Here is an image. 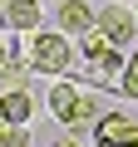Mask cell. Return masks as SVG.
<instances>
[{
  "label": "cell",
  "mask_w": 138,
  "mask_h": 147,
  "mask_svg": "<svg viewBox=\"0 0 138 147\" xmlns=\"http://www.w3.org/2000/svg\"><path fill=\"white\" fill-rule=\"evenodd\" d=\"M123 59H128V49L109 44L99 25H94L89 34H79V69H84V79H89L94 88H118V79H123Z\"/></svg>",
  "instance_id": "6da1fadb"
},
{
  "label": "cell",
  "mask_w": 138,
  "mask_h": 147,
  "mask_svg": "<svg viewBox=\"0 0 138 147\" xmlns=\"http://www.w3.org/2000/svg\"><path fill=\"white\" fill-rule=\"evenodd\" d=\"M133 15H138V10H133Z\"/></svg>",
  "instance_id": "5bb4252c"
},
{
  "label": "cell",
  "mask_w": 138,
  "mask_h": 147,
  "mask_svg": "<svg viewBox=\"0 0 138 147\" xmlns=\"http://www.w3.org/2000/svg\"><path fill=\"white\" fill-rule=\"evenodd\" d=\"M49 118H59L64 127H84V123H99V98H89L74 79H59L49 84Z\"/></svg>",
  "instance_id": "3957f363"
},
{
  "label": "cell",
  "mask_w": 138,
  "mask_h": 147,
  "mask_svg": "<svg viewBox=\"0 0 138 147\" xmlns=\"http://www.w3.org/2000/svg\"><path fill=\"white\" fill-rule=\"evenodd\" d=\"M5 34H10V30H5V25H0V69H5V64H10V39H5Z\"/></svg>",
  "instance_id": "8fae6325"
},
{
  "label": "cell",
  "mask_w": 138,
  "mask_h": 147,
  "mask_svg": "<svg viewBox=\"0 0 138 147\" xmlns=\"http://www.w3.org/2000/svg\"><path fill=\"white\" fill-rule=\"evenodd\" d=\"M94 147H138V123L128 113H99L94 123Z\"/></svg>",
  "instance_id": "5b68a950"
},
{
  "label": "cell",
  "mask_w": 138,
  "mask_h": 147,
  "mask_svg": "<svg viewBox=\"0 0 138 147\" xmlns=\"http://www.w3.org/2000/svg\"><path fill=\"white\" fill-rule=\"evenodd\" d=\"M25 39H30L25 64H30L35 74L59 79L69 64H79V54H74V44H69V34H64V30H35V34H25Z\"/></svg>",
  "instance_id": "7a4b0ae2"
},
{
  "label": "cell",
  "mask_w": 138,
  "mask_h": 147,
  "mask_svg": "<svg viewBox=\"0 0 138 147\" xmlns=\"http://www.w3.org/2000/svg\"><path fill=\"white\" fill-rule=\"evenodd\" d=\"M0 147H30V127H20L0 113Z\"/></svg>",
  "instance_id": "30bf717a"
},
{
  "label": "cell",
  "mask_w": 138,
  "mask_h": 147,
  "mask_svg": "<svg viewBox=\"0 0 138 147\" xmlns=\"http://www.w3.org/2000/svg\"><path fill=\"white\" fill-rule=\"evenodd\" d=\"M0 113H5L10 123H20V127H30V118H35V93H30L25 84L0 88Z\"/></svg>",
  "instance_id": "ba28073f"
},
{
  "label": "cell",
  "mask_w": 138,
  "mask_h": 147,
  "mask_svg": "<svg viewBox=\"0 0 138 147\" xmlns=\"http://www.w3.org/2000/svg\"><path fill=\"white\" fill-rule=\"evenodd\" d=\"M40 20H44L40 0H10V5L0 10V25H5L10 34H35V30H40Z\"/></svg>",
  "instance_id": "8992f818"
},
{
  "label": "cell",
  "mask_w": 138,
  "mask_h": 147,
  "mask_svg": "<svg viewBox=\"0 0 138 147\" xmlns=\"http://www.w3.org/2000/svg\"><path fill=\"white\" fill-rule=\"evenodd\" d=\"M54 147H84V142H74V137H64V142H54Z\"/></svg>",
  "instance_id": "7c38bea8"
},
{
  "label": "cell",
  "mask_w": 138,
  "mask_h": 147,
  "mask_svg": "<svg viewBox=\"0 0 138 147\" xmlns=\"http://www.w3.org/2000/svg\"><path fill=\"white\" fill-rule=\"evenodd\" d=\"M5 5H10V0H0V10H5Z\"/></svg>",
  "instance_id": "4fadbf2b"
},
{
  "label": "cell",
  "mask_w": 138,
  "mask_h": 147,
  "mask_svg": "<svg viewBox=\"0 0 138 147\" xmlns=\"http://www.w3.org/2000/svg\"><path fill=\"white\" fill-rule=\"evenodd\" d=\"M99 30H104V39L118 44V49H133V44H138V15L123 10V0H109V5L99 10Z\"/></svg>",
  "instance_id": "277c9868"
},
{
  "label": "cell",
  "mask_w": 138,
  "mask_h": 147,
  "mask_svg": "<svg viewBox=\"0 0 138 147\" xmlns=\"http://www.w3.org/2000/svg\"><path fill=\"white\" fill-rule=\"evenodd\" d=\"M118 93L123 98H138V44L128 49V59H123V79H118Z\"/></svg>",
  "instance_id": "9c48e42d"
},
{
  "label": "cell",
  "mask_w": 138,
  "mask_h": 147,
  "mask_svg": "<svg viewBox=\"0 0 138 147\" xmlns=\"http://www.w3.org/2000/svg\"><path fill=\"white\" fill-rule=\"evenodd\" d=\"M54 20H59L64 34H89V30L99 25V10H89V0H59Z\"/></svg>",
  "instance_id": "52a82bcc"
}]
</instances>
